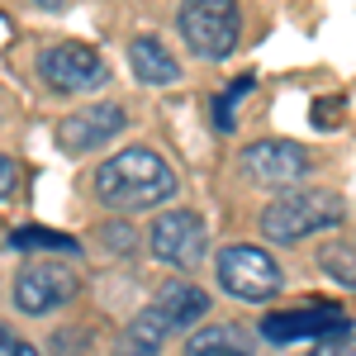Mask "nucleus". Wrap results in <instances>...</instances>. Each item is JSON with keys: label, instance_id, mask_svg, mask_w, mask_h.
Here are the masks:
<instances>
[{"label": "nucleus", "instance_id": "0eeeda50", "mask_svg": "<svg viewBox=\"0 0 356 356\" xmlns=\"http://www.w3.org/2000/svg\"><path fill=\"white\" fill-rule=\"evenodd\" d=\"M352 328V314L342 309V304H304V309H275L261 318V337L275 342V347H285V342H328V337H342V332Z\"/></svg>", "mask_w": 356, "mask_h": 356}, {"label": "nucleus", "instance_id": "423d86ee", "mask_svg": "<svg viewBox=\"0 0 356 356\" xmlns=\"http://www.w3.org/2000/svg\"><path fill=\"white\" fill-rule=\"evenodd\" d=\"M76 295H81V275L72 271L67 261H53V257L29 261V266H19V275H15V309H19V314H33V318L67 309Z\"/></svg>", "mask_w": 356, "mask_h": 356}, {"label": "nucleus", "instance_id": "aec40b11", "mask_svg": "<svg viewBox=\"0 0 356 356\" xmlns=\"http://www.w3.org/2000/svg\"><path fill=\"white\" fill-rule=\"evenodd\" d=\"M15 181H19V166L10 162V157H0V200L15 195Z\"/></svg>", "mask_w": 356, "mask_h": 356}, {"label": "nucleus", "instance_id": "7ed1b4c3", "mask_svg": "<svg viewBox=\"0 0 356 356\" xmlns=\"http://www.w3.org/2000/svg\"><path fill=\"white\" fill-rule=\"evenodd\" d=\"M181 38L195 57L219 62L238 48V29H243V10L238 0H181Z\"/></svg>", "mask_w": 356, "mask_h": 356}, {"label": "nucleus", "instance_id": "4be33fe9", "mask_svg": "<svg viewBox=\"0 0 356 356\" xmlns=\"http://www.w3.org/2000/svg\"><path fill=\"white\" fill-rule=\"evenodd\" d=\"M38 5H43V10H62L67 0H38Z\"/></svg>", "mask_w": 356, "mask_h": 356}, {"label": "nucleus", "instance_id": "6e6552de", "mask_svg": "<svg viewBox=\"0 0 356 356\" xmlns=\"http://www.w3.org/2000/svg\"><path fill=\"white\" fill-rule=\"evenodd\" d=\"M38 76L57 95H86V90H100L110 81V67L90 43H53L38 53Z\"/></svg>", "mask_w": 356, "mask_h": 356}, {"label": "nucleus", "instance_id": "9d476101", "mask_svg": "<svg viewBox=\"0 0 356 356\" xmlns=\"http://www.w3.org/2000/svg\"><path fill=\"white\" fill-rule=\"evenodd\" d=\"M147 247H152L157 261L191 271L195 261L204 257V247H209V228H204V219H200L195 209H171V214H162V219H152Z\"/></svg>", "mask_w": 356, "mask_h": 356}, {"label": "nucleus", "instance_id": "dca6fc26", "mask_svg": "<svg viewBox=\"0 0 356 356\" xmlns=\"http://www.w3.org/2000/svg\"><path fill=\"white\" fill-rule=\"evenodd\" d=\"M342 105H347V100H337V95L318 100V105H314V124H318V129H332V124H342Z\"/></svg>", "mask_w": 356, "mask_h": 356}, {"label": "nucleus", "instance_id": "f8f14e48", "mask_svg": "<svg viewBox=\"0 0 356 356\" xmlns=\"http://www.w3.org/2000/svg\"><path fill=\"white\" fill-rule=\"evenodd\" d=\"M129 67L143 86H176L181 81V62L166 53L162 38H134L129 43Z\"/></svg>", "mask_w": 356, "mask_h": 356}, {"label": "nucleus", "instance_id": "a211bd4d", "mask_svg": "<svg viewBox=\"0 0 356 356\" xmlns=\"http://www.w3.org/2000/svg\"><path fill=\"white\" fill-rule=\"evenodd\" d=\"M314 356H356V337H352V332L328 337V342H318V352H314Z\"/></svg>", "mask_w": 356, "mask_h": 356}, {"label": "nucleus", "instance_id": "4468645a", "mask_svg": "<svg viewBox=\"0 0 356 356\" xmlns=\"http://www.w3.org/2000/svg\"><path fill=\"white\" fill-rule=\"evenodd\" d=\"M15 252H53V257H76V238L53 233V228H15L10 233Z\"/></svg>", "mask_w": 356, "mask_h": 356}, {"label": "nucleus", "instance_id": "9b49d317", "mask_svg": "<svg viewBox=\"0 0 356 356\" xmlns=\"http://www.w3.org/2000/svg\"><path fill=\"white\" fill-rule=\"evenodd\" d=\"M124 124H129L124 105H81L76 114H67L57 124V143L67 152H95L124 134Z\"/></svg>", "mask_w": 356, "mask_h": 356}, {"label": "nucleus", "instance_id": "6ab92c4d", "mask_svg": "<svg viewBox=\"0 0 356 356\" xmlns=\"http://www.w3.org/2000/svg\"><path fill=\"white\" fill-rule=\"evenodd\" d=\"M214 129H219V134H233V129H238V114H233V105H228L223 95H214Z\"/></svg>", "mask_w": 356, "mask_h": 356}, {"label": "nucleus", "instance_id": "f3484780", "mask_svg": "<svg viewBox=\"0 0 356 356\" xmlns=\"http://www.w3.org/2000/svg\"><path fill=\"white\" fill-rule=\"evenodd\" d=\"M0 356H38V347H33V342H24L19 332H10L5 323H0Z\"/></svg>", "mask_w": 356, "mask_h": 356}, {"label": "nucleus", "instance_id": "39448f33", "mask_svg": "<svg viewBox=\"0 0 356 356\" xmlns=\"http://www.w3.org/2000/svg\"><path fill=\"white\" fill-rule=\"evenodd\" d=\"M204 314H209V295H204L200 285H191V280H171L166 290H157V300L129 323V332H138V337H147V342L166 347V337L191 332Z\"/></svg>", "mask_w": 356, "mask_h": 356}, {"label": "nucleus", "instance_id": "20e7f679", "mask_svg": "<svg viewBox=\"0 0 356 356\" xmlns=\"http://www.w3.org/2000/svg\"><path fill=\"white\" fill-rule=\"evenodd\" d=\"M214 275H219L223 290H228L233 300H243V304H266V300H275L280 285H285L275 257H266V247H252V243L223 247L219 261H214Z\"/></svg>", "mask_w": 356, "mask_h": 356}, {"label": "nucleus", "instance_id": "ddd939ff", "mask_svg": "<svg viewBox=\"0 0 356 356\" xmlns=\"http://www.w3.org/2000/svg\"><path fill=\"white\" fill-rule=\"evenodd\" d=\"M186 356H257V342H252V332L233 328V323H209V328L191 332Z\"/></svg>", "mask_w": 356, "mask_h": 356}, {"label": "nucleus", "instance_id": "412c9836", "mask_svg": "<svg viewBox=\"0 0 356 356\" xmlns=\"http://www.w3.org/2000/svg\"><path fill=\"white\" fill-rule=\"evenodd\" d=\"M100 238H105V247H114V243H119V252H129V247H134V238H129V228H105Z\"/></svg>", "mask_w": 356, "mask_h": 356}, {"label": "nucleus", "instance_id": "2eb2a0df", "mask_svg": "<svg viewBox=\"0 0 356 356\" xmlns=\"http://www.w3.org/2000/svg\"><path fill=\"white\" fill-rule=\"evenodd\" d=\"M318 266L356 295V243H323L318 247Z\"/></svg>", "mask_w": 356, "mask_h": 356}, {"label": "nucleus", "instance_id": "f03ea898", "mask_svg": "<svg viewBox=\"0 0 356 356\" xmlns=\"http://www.w3.org/2000/svg\"><path fill=\"white\" fill-rule=\"evenodd\" d=\"M261 238L266 243H300L309 233H323L342 223V195L332 191H290L261 209Z\"/></svg>", "mask_w": 356, "mask_h": 356}, {"label": "nucleus", "instance_id": "f257e3e1", "mask_svg": "<svg viewBox=\"0 0 356 356\" xmlns=\"http://www.w3.org/2000/svg\"><path fill=\"white\" fill-rule=\"evenodd\" d=\"M95 195L114 214H143L176 195V171L152 147H124L95 166Z\"/></svg>", "mask_w": 356, "mask_h": 356}, {"label": "nucleus", "instance_id": "1a4fd4ad", "mask_svg": "<svg viewBox=\"0 0 356 356\" xmlns=\"http://www.w3.org/2000/svg\"><path fill=\"white\" fill-rule=\"evenodd\" d=\"M243 176L261 191H290L309 176V152L285 138H261L243 147Z\"/></svg>", "mask_w": 356, "mask_h": 356}]
</instances>
